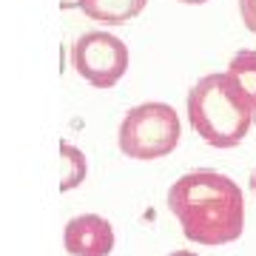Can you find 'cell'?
I'll return each mask as SVG.
<instances>
[{
    "mask_svg": "<svg viewBox=\"0 0 256 256\" xmlns=\"http://www.w3.org/2000/svg\"><path fill=\"white\" fill-rule=\"evenodd\" d=\"M165 202L188 242L216 248L236 242L245 230V194L228 174L188 171L168 188Z\"/></svg>",
    "mask_w": 256,
    "mask_h": 256,
    "instance_id": "1",
    "label": "cell"
},
{
    "mask_svg": "<svg viewBox=\"0 0 256 256\" xmlns=\"http://www.w3.org/2000/svg\"><path fill=\"white\" fill-rule=\"evenodd\" d=\"M188 122L210 148H236L254 128L256 108L228 72L205 74L185 97Z\"/></svg>",
    "mask_w": 256,
    "mask_h": 256,
    "instance_id": "2",
    "label": "cell"
},
{
    "mask_svg": "<svg viewBox=\"0 0 256 256\" xmlns=\"http://www.w3.org/2000/svg\"><path fill=\"white\" fill-rule=\"evenodd\" d=\"M180 140H182V122L176 108L156 100L128 108L117 131L120 151L140 162L168 156L171 151H176Z\"/></svg>",
    "mask_w": 256,
    "mask_h": 256,
    "instance_id": "3",
    "label": "cell"
},
{
    "mask_svg": "<svg viewBox=\"0 0 256 256\" xmlns=\"http://www.w3.org/2000/svg\"><path fill=\"white\" fill-rule=\"evenodd\" d=\"M128 63H131L128 46L106 28L86 32L72 46L74 72L94 88H114L126 77Z\"/></svg>",
    "mask_w": 256,
    "mask_h": 256,
    "instance_id": "4",
    "label": "cell"
},
{
    "mask_svg": "<svg viewBox=\"0 0 256 256\" xmlns=\"http://www.w3.org/2000/svg\"><path fill=\"white\" fill-rule=\"evenodd\" d=\"M114 242V225L100 214L72 216L63 228V248L68 256H108Z\"/></svg>",
    "mask_w": 256,
    "mask_h": 256,
    "instance_id": "5",
    "label": "cell"
},
{
    "mask_svg": "<svg viewBox=\"0 0 256 256\" xmlns=\"http://www.w3.org/2000/svg\"><path fill=\"white\" fill-rule=\"evenodd\" d=\"M148 0H82L80 12L94 23H106V26H122L128 20L142 14Z\"/></svg>",
    "mask_w": 256,
    "mask_h": 256,
    "instance_id": "6",
    "label": "cell"
},
{
    "mask_svg": "<svg viewBox=\"0 0 256 256\" xmlns=\"http://www.w3.org/2000/svg\"><path fill=\"white\" fill-rule=\"evenodd\" d=\"M88 176V160L80 148L68 142V140H60V191H74L80 188Z\"/></svg>",
    "mask_w": 256,
    "mask_h": 256,
    "instance_id": "7",
    "label": "cell"
},
{
    "mask_svg": "<svg viewBox=\"0 0 256 256\" xmlns=\"http://www.w3.org/2000/svg\"><path fill=\"white\" fill-rule=\"evenodd\" d=\"M225 72L234 77V82L239 86V92L245 94L256 108V52L254 48H239L236 54L230 57V63Z\"/></svg>",
    "mask_w": 256,
    "mask_h": 256,
    "instance_id": "8",
    "label": "cell"
},
{
    "mask_svg": "<svg viewBox=\"0 0 256 256\" xmlns=\"http://www.w3.org/2000/svg\"><path fill=\"white\" fill-rule=\"evenodd\" d=\"M239 3V18L245 23L250 34H256V0H236Z\"/></svg>",
    "mask_w": 256,
    "mask_h": 256,
    "instance_id": "9",
    "label": "cell"
},
{
    "mask_svg": "<svg viewBox=\"0 0 256 256\" xmlns=\"http://www.w3.org/2000/svg\"><path fill=\"white\" fill-rule=\"evenodd\" d=\"M82 0H60V9H80Z\"/></svg>",
    "mask_w": 256,
    "mask_h": 256,
    "instance_id": "10",
    "label": "cell"
},
{
    "mask_svg": "<svg viewBox=\"0 0 256 256\" xmlns=\"http://www.w3.org/2000/svg\"><path fill=\"white\" fill-rule=\"evenodd\" d=\"M176 3H185V6H202V3H208V0H176Z\"/></svg>",
    "mask_w": 256,
    "mask_h": 256,
    "instance_id": "11",
    "label": "cell"
},
{
    "mask_svg": "<svg viewBox=\"0 0 256 256\" xmlns=\"http://www.w3.org/2000/svg\"><path fill=\"white\" fill-rule=\"evenodd\" d=\"M168 256H200V254H194V250H174V254H168Z\"/></svg>",
    "mask_w": 256,
    "mask_h": 256,
    "instance_id": "12",
    "label": "cell"
},
{
    "mask_svg": "<svg viewBox=\"0 0 256 256\" xmlns=\"http://www.w3.org/2000/svg\"><path fill=\"white\" fill-rule=\"evenodd\" d=\"M250 191H254V196H256V171L250 174Z\"/></svg>",
    "mask_w": 256,
    "mask_h": 256,
    "instance_id": "13",
    "label": "cell"
}]
</instances>
